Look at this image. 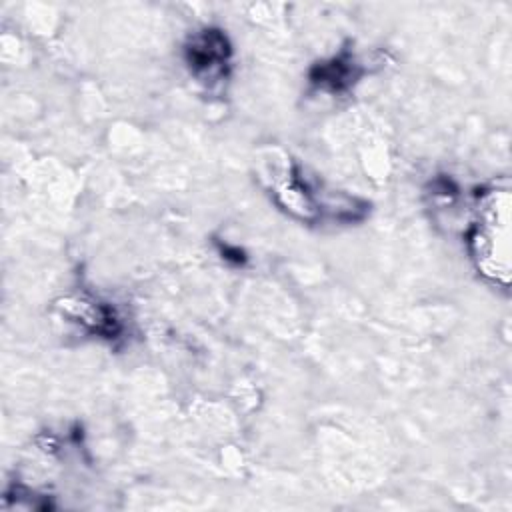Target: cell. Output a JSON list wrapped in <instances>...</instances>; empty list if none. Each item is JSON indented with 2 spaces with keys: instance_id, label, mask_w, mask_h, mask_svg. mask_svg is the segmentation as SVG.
Instances as JSON below:
<instances>
[{
  "instance_id": "obj_1",
  "label": "cell",
  "mask_w": 512,
  "mask_h": 512,
  "mask_svg": "<svg viewBox=\"0 0 512 512\" xmlns=\"http://www.w3.org/2000/svg\"><path fill=\"white\" fill-rule=\"evenodd\" d=\"M508 190H492L484 196L478 222L472 234L474 258L482 274L492 276L494 280L508 278Z\"/></svg>"
},
{
  "instance_id": "obj_2",
  "label": "cell",
  "mask_w": 512,
  "mask_h": 512,
  "mask_svg": "<svg viewBox=\"0 0 512 512\" xmlns=\"http://www.w3.org/2000/svg\"><path fill=\"white\" fill-rule=\"evenodd\" d=\"M228 56V42L218 30H204L186 48V60L190 64V70L204 82L224 72Z\"/></svg>"
}]
</instances>
